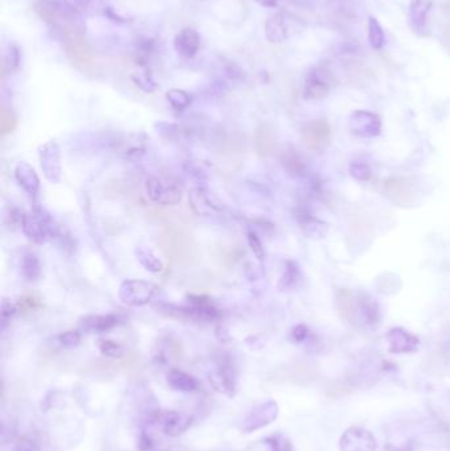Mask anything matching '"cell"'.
I'll return each mask as SVG.
<instances>
[{
  "mask_svg": "<svg viewBox=\"0 0 450 451\" xmlns=\"http://www.w3.org/2000/svg\"><path fill=\"white\" fill-rule=\"evenodd\" d=\"M36 12L61 40L86 30L81 15L65 0H39Z\"/></svg>",
  "mask_w": 450,
  "mask_h": 451,
  "instance_id": "obj_1",
  "label": "cell"
},
{
  "mask_svg": "<svg viewBox=\"0 0 450 451\" xmlns=\"http://www.w3.org/2000/svg\"><path fill=\"white\" fill-rule=\"evenodd\" d=\"M161 251L167 256L168 262L173 264H192L199 258L197 246L193 238L177 229H167L158 236Z\"/></svg>",
  "mask_w": 450,
  "mask_h": 451,
  "instance_id": "obj_2",
  "label": "cell"
},
{
  "mask_svg": "<svg viewBox=\"0 0 450 451\" xmlns=\"http://www.w3.org/2000/svg\"><path fill=\"white\" fill-rule=\"evenodd\" d=\"M21 229L25 236L35 243H45L48 238L56 236L60 232V226L42 209H35L32 214H24Z\"/></svg>",
  "mask_w": 450,
  "mask_h": 451,
  "instance_id": "obj_3",
  "label": "cell"
},
{
  "mask_svg": "<svg viewBox=\"0 0 450 451\" xmlns=\"http://www.w3.org/2000/svg\"><path fill=\"white\" fill-rule=\"evenodd\" d=\"M61 42L66 57L77 69L87 74L94 72V56L92 46L86 42L85 33L69 36Z\"/></svg>",
  "mask_w": 450,
  "mask_h": 451,
  "instance_id": "obj_4",
  "label": "cell"
},
{
  "mask_svg": "<svg viewBox=\"0 0 450 451\" xmlns=\"http://www.w3.org/2000/svg\"><path fill=\"white\" fill-rule=\"evenodd\" d=\"M157 286L144 280H126L119 288V300L130 306H143L155 297Z\"/></svg>",
  "mask_w": 450,
  "mask_h": 451,
  "instance_id": "obj_5",
  "label": "cell"
},
{
  "mask_svg": "<svg viewBox=\"0 0 450 451\" xmlns=\"http://www.w3.org/2000/svg\"><path fill=\"white\" fill-rule=\"evenodd\" d=\"M332 77L324 66H315L309 70L304 84V99L315 101L323 99L330 93Z\"/></svg>",
  "mask_w": 450,
  "mask_h": 451,
  "instance_id": "obj_6",
  "label": "cell"
},
{
  "mask_svg": "<svg viewBox=\"0 0 450 451\" xmlns=\"http://www.w3.org/2000/svg\"><path fill=\"white\" fill-rule=\"evenodd\" d=\"M349 128L353 135L361 139H373L382 134L380 117L367 110H356L349 119Z\"/></svg>",
  "mask_w": 450,
  "mask_h": 451,
  "instance_id": "obj_7",
  "label": "cell"
},
{
  "mask_svg": "<svg viewBox=\"0 0 450 451\" xmlns=\"http://www.w3.org/2000/svg\"><path fill=\"white\" fill-rule=\"evenodd\" d=\"M301 137L304 144L314 152H324L332 141V131L329 125L323 120L317 119L306 123L301 129Z\"/></svg>",
  "mask_w": 450,
  "mask_h": 451,
  "instance_id": "obj_8",
  "label": "cell"
},
{
  "mask_svg": "<svg viewBox=\"0 0 450 451\" xmlns=\"http://www.w3.org/2000/svg\"><path fill=\"white\" fill-rule=\"evenodd\" d=\"M277 414H279L277 404L273 400H268L265 402L256 405L249 412V414L243 420L242 429L247 433L262 429L276 420Z\"/></svg>",
  "mask_w": 450,
  "mask_h": 451,
  "instance_id": "obj_9",
  "label": "cell"
},
{
  "mask_svg": "<svg viewBox=\"0 0 450 451\" xmlns=\"http://www.w3.org/2000/svg\"><path fill=\"white\" fill-rule=\"evenodd\" d=\"M40 167L45 179L52 184H58L61 181L63 167H61V153L60 148L54 143L49 141L40 148Z\"/></svg>",
  "mask_w": 450,
  "mask_h": 451,
  "instance_id": "obj_10",
  "label": "cell"
},
{
  "mask_svg": "<svg viewBox=\"0 0 450 451\" xmlns=\"http://www.w3.org/2000/svg\"><path fill=\"white\" fill-rule=\"evenodd\" d=\"M146 190L149 200L158 205H175L181 200V190L177 185L164 182L157 177H148Z\"/></svg>",
  "mask_w": 450,
  "mask_h": 451,
  "instance_id": "obj_11",
  "label": "cell"
},
{
  "mask_svg": "<svg viewBox=\"0 0 450 451\" xmlns=\"http://www.w3.org/2000/svg\"><path fill=\"white\" fill-rule=\"evenodd\" d=\"M341 451H375L377 440L371 431L362 428H350L339 441Z\"/></svg>",
  "mask_w": 450,
  "mask_h": 451,
  "instance_id": "obj_12",
  "label": "cell"
},
{
  "mask_svg": "<svg viewBox=\"0 0 450 451\" xmlns=\"http://www.w3.org/2000/svg\"><path fill=\"white\" fill-rule=\"evenodd\" d=\"M388 351L391 354H409L419 348V338L401 327H394L386 334Z\"/></svg>",
  "mask_w": 450,
  "mask_h": 451,
  "instance_id": "obj_13",
  "label": "cell"
},
{
  "mask_svg": "<svg viewBox=\"0 0 450 451\" xmlns=\"http://www.w3.org/2000/svg\"><path fill=\"white\" fill-rule=\"evenodd\" d=\"M432 0H411L408 7V24L418 36L428 34V13Z\"/></svg>",
  "mask_w": 450,
  "mask_h": 451,
  "instance_id": "obj_14",
  "label": "cell"
},
{
  "mask_svg": "<svg viewBox=\"0 0 450 451\" xmlns=\"http://www.w3.org/2000/svg\"><path fill=\"white\" fill-rule=\"evenodd\" d=\"M15 179L30 197L36 198L40 191V179L36 170L27 163H19L15 168Z\"/></svg>",
  "mask_w": 450,
  "mask_h": 451,
  "instance_id": "obj_15",
  "label": "cell"
},
{
  "mask_svg": "<svg viewBox=\"0 0 450 451\" xmlns=\"http://www.w3.org/2000/svg\"><path fill=\"white\" fill-rule=\"evenodd\" d=\"M189 202L192 209L199 215H211L222 210L220 203L213 200L209 193L202 188H196L189 193Z\"/></svg>",
  "mask_w": 450,
  "mask_h": 451,
  "instance_id": "obj_16",
  "label": "cell"
},
{
  "mask_svg": "<svg viewBox=\"0 0 450 451\" xmlns=\"http://www.w3.org/2000/svg\"><path fill=\"white\" fill-rule=\"evenodd\" d=\"M201 37L193 28H184L175 39V49L187 58H193L199 51Z\"/></svg>",
  "mask_w": 450,
  "mask_h": 451,
  "instance_id": "obj_17",
  "label": "cell"
},
{
  "mask_svg": "<svg viewBox=\"0 0 450 451\" xmlns=\"http://www.w3.org/2000/svg\"><path fill=\"white\" fill-rule=\"evenodd\" d=\"M265 37L271 44H282L287 42L289 37V31H288V24L284 13L279 12L275 13L271 18H268L265 21Z\"/></svg>",
  "mask_w": 450,
  "mask_h": 451,
  "instance_id": "obj_18",
  "label": "cell"
},
{
  "mask_svg": "<svg viewBox=\"0 0 450 451\" xmlns=\"http://www.w3.org/2000/svg\"><path fill=\"white\" fill-rule=\"evenodd\" d=\"M161 428L168 436L177 437L184 431H188L192 425V419L177 412H165L160 416Z\"/></svg>",
  "mask_w": 450,
  "mask_h": 451,
  "instance_id": "obj_19",
  "label": "cell"
},
{
  "mask_svg": "<svg viewBox=\"0 0 450 451\" xmlns=\"http://www.w3.org/2000/svg\"><path fill=\"white\" fill-rule=\"evenodd\" d=\"M276 147V137L273 128L268 125L258 127L254 137V148L256 155L261 158L270 156Z\"/></svg>",
  "mask_w": 450,
  "mask_h": 451,
  "instance_id": "obj_20",
  "label": "cell"
},
{
  "mask_svg": "<svg viewBox=\"0 0 450 451\" xmlns=\"http://www.w3.org/2000/svg\"><path fill=\"white\" fill-rule=\"evenodd\" d=\"M119 324L118 317L113 315H86L81 319V326L85 330L92 333H106L114 329Z\"/></svg>",
  "mask_w": 450,
  "mask_h": 451,
  "instance_id": "obj_21",
  "label": "cell"
},
{
  "mask_svg": "<svg viewBox=\"0 0 450 451\" xmlns=\"http://www.w3.org/2000/svg\"><path fill=\"white\" fill-rule=\"evenodd\" d=\"M168 384L170 388L181 392H193L199 388L197 380L180 369H172L167 376Z\"/></svg>",
  "mask_w": 450,
  "mask_h": 451,
  "instance_id": "obj_22",
  "label": "cell"
},
{
  "mask_svg": "<svg viewBox=\"0 0 450 451\" xmlns=\"http://www.w3.org/2000/svg\"><path fill=\"white\" fill-rule=\"evenodd\" d=\"M356 300L354 294L347 289L341 291L337 296L338 310L341 312L342 318H345L347 321H353V322L356 321V313L359 312V303H356Z\"/></svg>",
  "mask_w": 450,
  "mask_h": 451,
  "instance_id": "obj_23",
  "label": "cell"
},
{
  "mask_svg": "<svg viewBox=\"0 0 450 451\" xmlns=\"http://www.w3.org/2000/svg\"><path fill=\"white\" fill-rule=\"evenodd\" d=\"M300 280H301V272H300L299 264L294 260H288L285 262V269L279 280L277 288L283 292H289L299 285Z\"/></svg>",
  "mask_w": 450,
  "mask_h": 451,
  "instance_id": "obj_24",
  "label": "cell"
},
{
  "mask_svg": "<svg viewBox=\"0 0 450 451\" xmlns=\"http://www.w3.org/2000/svg\"><path fill=\"white\" fill-rule=\"evenodd\" d=\"M282 164L284 169L294 177H301L306 173V164L304 158L297 153V151L288 149L282 155Z\"/></svg>",
  "mask_w": 450,
  "mask_h": 451,
  "instance_id": "obj_25",
  "label": "cell"
},
{
  "mask_svg": "<svg viewBox=\"0 0 450 451\" xmlns=\"http://www.w3.org/2000/svg\"><path fill=\"white\" fill-rule=\"evenodd\" d=\"M21 271L28 281H36L42 276V262L36 252L24 253L21 260Z\"/></svg>",
  "mask_w": 450,
  "mask_h": 451,
  "instance_id": "obj_26",
  "label": "cell"
},
{
  "mask_svg": "<svg viewBox=\"0 0 450 451\" xmlns=\"http://www.w3.org/2000/svg\"><path fill=\"white\" fill-rule=\"evenodd\" d=\"M359 312L362 317L366 319L368 324H375L380 318V310L377 306V301L371 298L367 293H361L359 298Z\"/></svg>",
  "mask_w": 450,
  "mask_h": 451,
  "instance_id": "obj_27",
  "label": "cell"
},
{
  "mask_svg": "<svg viewBox=\"0 0 450 451\" xmlns=\"http://www.w3.org/2000/svg\"><path fill=\"white\" fill-rule=\"evenodd\" d=\"M135 255H137V262H140L149 272L158 273L164 269V264L157 258L155 252L148 250L146 247H137Z\"/></svg>",
  "mask_w": 450,
  "mask_h": 451,
  "instance_id": "obj_28",
  "label": "cell"
},
{
  "mask_svg": "<svg viewBox=\"0 0 450 451\" xmlns=\"http://www.w3.org/2000/svg\"><path fill=\"white\" fill-rule=\"evenodd\" d=\"M367 28H368V42L371 48L375 51H382L386 44V34L377 18L374 16L368 18Z\"/></svg>",
  "mask_w": 450,
  "mask_h": 451,
  "instance_id": "obj_29",
  "label": "cell"
},
{
  "mask_svg": "<svg viewBox=\"0 0 450 451\" xmlns=\"http://www.w3.org/2000/svg\"><path fill=\"white\" fill-rule=\"evenodd\" d=\"M167 101L175 111L181 113V111L187 110L190 103H192V96L184 90L172 89L167 93Z\"/></svg>",
  "mask_w": 450,
  "mask_h": 451,
  "instance_id": "obj_30",
  "label": "cell"
},
{
  "mask_svg": "<svg viewBox=\"0 0 450 451\" xmlns=\"http://www.w3.org/2000/svg\"><path fill=\"white\" fill-rule=\"evenodd\" d=\"M19 63H20V58H19V52L15 46H8V51L7 53L3 56V60H1V72H3V75L6 74V72H12V70H16L18 66H19Z\"/></svg>",
  "mask_w": 450,
  "mask_h": 451,
  "instance_id": "obj_31",
  "label": "cell"
},
{
  "mask_svg": "<svg viewBox=\"0 0 450 451\" xmlns=\"http://www.w3.org/2000/svg\"><path fill=\"white\" fill-rule=\"evenodd\" d=\"M16 125H18V120H16V116L13 115V113L6 108V107H1L0 110V131H1V135H7L12 132L15 128H16Z\"/></svg>",
  "mask_w": 450,
  "mask_h": 451,
  "instance_id": "obj_32",
  "label": "cell"
},
{
  "mask_svg": "<svg viewBox=\"0 0 450 451\" xmlns=\"http://www.w3.org/2000/svg\"><path fill=\"white\" fill-rule=\"evenodd\" d=\"M349 172L351 177H354L358 181H368L371 177V168L363 161H353L350 164Z\"/></svg>",
  "mask_w": 450,
  "mask_h": 451,
  "instance_id": "obj_33",
  "label": "cell"
},
{
  "mask_svg": "<svg viewBox=\"0 0 450 451\" xmlns=\"http://www.w3.org/2000/svg\"><path fill=\"white\" fill-rule=\"evenodd\" d=\"M99 348H101V352L108 357H114V359H120V357H125V348L123 346H120L119 343L116 342H113V341H102L101 345H99Z\"/></svg>",
  "mask_w": 450,
  "mask_h": 451,
  "instance_id": "obj_34",
  "label": "cell"
},
{
  "mask_svg": "<svg viewBox=\"0 0 450 451\" xmlns=\"http://www.w3.org/2000/svg\"><path fill=\"white\" fill-rule=\"evenodd\" d=\"M247 241H249V246L251 247L252 252L254 255L259 259V260H263L264 256H265V252H264V247H263L262 241L258 238V235L252 231H249L247 232Z\"/></svg>",
  "mask_w": 450,
  "mask_h": 451,
  "instance_id": "obj_35",
  "label": "cell"
},
{
  "mask_svg": "<svg viewBox=\"0 0 450 451\" xmlns=\"http://www.w3.org/2000/svg\"><path fill=\"white\" fill-rule=\"evenodd\" d=\"M58 342H60L63 347L73 348V347H77L80 345V342H81V334H80L78 331H75V330L66 331V333H63L61 336H58Z\"/></svg>",
  "mask_w": 450,
  "mask_h": 451,
  "instance_id": "obj_36",
  "label": "cell"
},
{
  "mask_svg": "<svg viewBox=\"0 0 450 451\" xmlns=\"http://www.w3.org/2000/svg\"><path fill=\"white\" fill-rule=\"evenodd\" d=\"M18 310H19L18 305L11 303L10 300L4 298V300L1 301V322H3V327L6 326V324H7L8 321H11V318H12L13 315H16Z\"/></svg>",
  "mask_w": 450,
  "mask_h": 451,
  "instance_id": "obj_37",
  "label": "cell"
},
{
  "mask_svg": "<svg viewBox=\"0 0 450 451\" xmlns=\"http://www.w3.org/2000/svg\"><path fill=\"white\" fill-rule=\"evenodd\" d=\"M40 306V298L35 294H27L20 298L21 310L24 312H35Z\"/></svg>",
  "mask_w": 450,
  "mask_h": 451,
  "instance_id": "obj_38",
  "label": "cell"
},
{
  "mask_svg": "<svg viewBox=\"0 0 450 451\" xmlns=\"http://www.w3.org/2000/svg\"><path fill=\"white\" fill-rule=\"evenodd\" d=\"M135 84L144 91H154L156 89V84L154 82V80L148 75V74H142V75H135L134 77Z\"/></svg>",
  "mask_w": 450,
  "mask_h": 451,
  "instance_id": "obj_39",
  "label": "cell"
},
{
  "mask_svg": "<svg viewBox=\"0 0 450 451\" xmlns=\"http://www.w3.org/2000/svg\"><path fill=\"white\" fill-rule=\"evenodd\" d=\"M309 336V329L305 325H297L292 330V338L296 342H304Z\"/></svg>",
  "mask_w": 450,
  "mask_h": 451,
  "instance_id": "obj_40",
  "label": "cell"
},
{
  "mask_svg": "<svg viewBox=\"0 0 450 451\" xmlns=\"http://www.w3.org/2000/svg\"><path fill=\"white\" fill-rule=\"evenodd\" d=\"M139 447L140 450L147 451L152 447V441L148 436H142L140 437V441H139Z\"/></svg>",
  "mask_w": 450,
  "mask_h": 451,
  "instance_id": "obj_41",
  "label": "cell"
},
{
  "mask_svg": "<svg viewBox=\"0 0 450 451\" xmlns=\"http://www.w3.org/2000/svg\"><path fill=\"white\" fill-rule=\"evenodd\" d=\"M255 1L267 8H276L279 6V0H255Z\"/></svg>",
  "mask_w": 450,
  "mask_h": 451,
  "instance_id": "obj_42",
  "label": "cell"
},
{
  "mask_svg": "<svg viewBox=\"0 0 450 451\" xmlns=\"http://www.w3.org/2000/svg\"><path fill=\"white\" fill-rule=\"evenodd\" d=\"M73 1L77 6H82V7H85V6H87V3H89L90 0H73Z\"/></svg>",
  "mask_w": 450,
  "mask_h": 451,
  "instance_id": "obj_43",
  "label": "cell"
},
{
  "mask_svg": "<svg viewBox=\"0 0 450 451\" xmlns=\"http://www.w3.org/2000/svg\"><path fill=\"white\" fill-rule=\"evenodd\" d=\"M18 451H35V450H32V449H30V447H23V449H20V450H18Z\"/></svg>",
  "mask_w": 450,
  "mask_h": 451,
  "instance_id": "obj_44",
  "label": "cell"
}]
</instances>
